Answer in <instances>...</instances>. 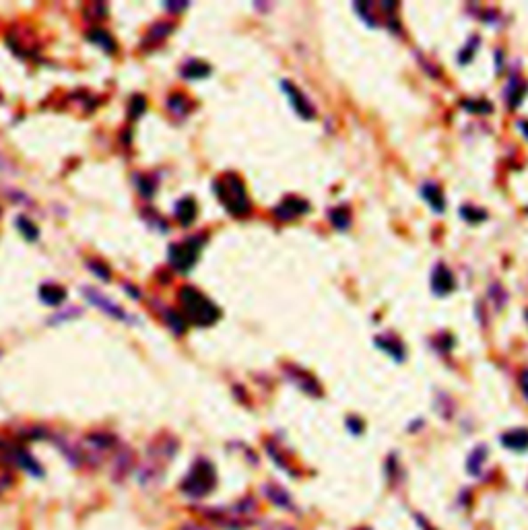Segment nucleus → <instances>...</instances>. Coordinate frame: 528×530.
<instances>
[{
  "instance_id": "nucleus-7",
  "label": "nucleus",
  "mask_w": 528,
  "mask_h": 530,
  "mask_svg": "<svg viewBox=\"0 0 528 530\" xmlns=\"http://www.w3.org/2000/svg\"><path fill=\"white\" fill-rule=\"evenodd\" d=\"M81 293L85 295V300L91 303V305L100 307L101 312H105V314H107V316H112L114 320H120V322H132V320H130V316L126 314L120 305H116V302L107 300V298H105L103 293H100L98 289L83 287V289H81Z\"/></svg>"
},
{
  "instance_id": "nucleus-3",
  "label": "nucleus",
  "mask_w": 528,
  "mask_h": 530,
  "mask_svg": "<svg viewBox=\"0 0 528 530\" xmlns=\"http://www.w3.org/2000/svg\"><path fill=\"white\" fill-rule=\"evenodd\" d=\"M176 440H172L170 435H161L159 440H155L149 446V450H147L145 462L139 469V481L143 485H155L157 481L161 479V475L165 473L172 458L176 456Z\"/></svg>"
},
{
  "instance_id": "nucleus-24",
  "label": "nucleus",
  "mask_w": 528,
  "mask_h": 530,
  "mask_svg": "<svg viewBox=\"0 0 528 530\" xmlns=\"http://www.w3.org/2000/svg\"><path fill=\"white\" fill-rule=\"evenodd\" d=\"M330 221H332L334 228L347 229L349 228V223H351V215H349V211H347L345 206H341V208L330 211Z\"/></svg>"
},
{
  "instance_id": "nucleus-25",
  "label": "nucleus",
  "mask_w": 528,
  "mask_h": 530,
  "mask_svg": "<svg viewBox=\"0 0 528 530\" xmlns=\"http://www.w3.org/2000/svg\"><path fill=\"white\" fill-rule=\"evenodd\" d=\"M518 87H520V81H518V78H512L510 85H508V91H505V98L510 100V105H512V107H516V105L522 101V93H520Z\"/></svg>"
},
{
  "instance_id": "nucleus-1",
  "label": "nucleus",
  "mask_w": 528,
  "mask_h": 530,
  "mask_svg": "<svg viewBox=\"0 0 528 530\" xmlns=\"http://www.w3.org/2000/svg\"><path fill=\"white\" fill-rule=\"evenodd\" d=\"M177 302L184 320L194 326H213L221 318V310L192 285H184L177 291Z\"/></svg>"
},
{
  "instance_id": "nucleus-20",
  "label": "nucleus",
  "mask_w": 528,
  "mask_h": 530,
  "mask_svg": "<svg viewBox=\"0 0 528 530\" xmlns=\"http://www.w3.org/2000/svg\"><path fill=\"white\" fill-rule=\"evenodd\" d=\"M15 228L21 231V235L25 237L27 242H37L40 240V229L27 217H17L15 219Z\"/></svg>"
},
{
  "instance_id": "nucleus-33",
  "label": "nucleus",
  "mask_w": 528,
  "mask_h": 530,
  "mask_svg": "<svg viewBox=\"0 0 528 530\" xmlns=\"http://www.w3.org/2000/svg\"><path fill=\"white\" fill-rule=\"evenodd\" d=\"M266 530H295V529H291V526H287V524H275V526H269Z\"/></svg>"
},
{
  "instance_id": "nucleus-26",
  "label": "nucleus",
  "mask_w": 528,
  "mask_h": 530,
  "mask_svg": "<svg viewBox=\"0 0 528 530\" xmlns=\"http://www.w3.org/2000/svg\"><path fill=\"white\" fill-rule=\"evenodd\" d=\"M136 179V190L145 196V199H151L153 194H155V182L149 179V176H134Z\"/></svg>"
},
{
  "instance_id": "nucleus-18",
  "label": "nucleus",
  "mask_w": 528,
  "mask_h": 530,
  "mask_svg": "<svg viewBox=\"0 0 528 530\" xmlns=\"http://www.w3.org/2000/svg\"><path fill=\"white\" fill-rule=\"evenodd\" d=\"M190 107H192V101L188 100L184 93H174V95H170V100H168V110L177 116V118H184L188 112H190Z\"/></svg>"
},
{
  "instance_id": "nucleus-13",
  "label": "nucleus",
  "mask_w": 528,
  "mask_h": 530,
  "mask_svg": "<svg viewBox=\"0 0 528 530\" xmlns=\"http://www.w3.org/2000/svg\"><path fill=\"white\" fill-rule=\"evenodd\" d=\"M174 31V25L172 23H155V25L147 31L145 40H143V48H155L159 46L161 42H165L170 37V33Z\"/></svg>"
},
{
  "instance_id": "nucleus-15",
  "label": "nucleus",
  "mask_w": 528,
  "mask_h": 530,
  "mask_svg": "<svg viewBox=\"0 0 528 530\" xmlns=\"http://www.w3.org/2000/svg\"><path fill=\"white\" fill-rule=\"evenodd\" d=\"M502 444L510 450L524 452L528 448V430H514L502 435Z\"/></svg>"
},
{
  "instance_id": "nucleus-6",
  "label": "nucleus",
  "mask_w": 528,
  "mask_h": 530,
  "mask_svg": "<svg viewBox=\"0 0 528 530\" xmlns=\"http://www.w3.org/2000/svg\"><path fill=\"white\" fill-rule=\"evenodd\" d=\"M202 244H204V237H188L184 242L172 244L168 250L172 269L177 273H190L194 269V264L199 262Z\"/></svg>"
},
{
  "instance_id": "nucleus-22",
  "label": "nucleus",
  "mask_w": 528,
  "mask_h": 530,
  "mask_svg": "<svg viewBox=\"0 0 528 530\" xmlns=\"http://www.w3.org/2000/svg\"><path fill=\"white\" fill-rule=\"evenodd\" d=\"M145 112H147V100H145V95H141V93L132 95L130 103H128V118H130V122L136 120V118H141Z\"/></svg>"
},
{
  "instance_id": "nucleus-12",
  "label": "nucleus",
  "mask_w": 528,
  "mask_h": 530,
  "mask_svg": "<svg viewBox=\"0 0 528 530\" xmlns=\"http://www.w3.org/2000/svg\"><path fill=\"white\" fill-rule=\"evenodd\" d=\"M307 211H310V204L305 201H300V199H287V201L281 202V206H278L275 213H277L281 221H289V219L300 217V215L307 213Z\"/></svg>"
},
{
  "instance_id": "nucleus-9",
  "label": "nucleus",
  "mask_w": 528,
  "mask_h": 530,
  "mask_svg": "<svg viewBox=\"0 0 528 530\" xmlns=\"http://www.w3.org/2000/svg\"><path fill=\"white\" fill-rule=\"evenodd\" d=\"M174 215H176L177 223L182 228H190L199 215V204L192 196H186V199H180L176 202V208H174Z\"/></svg>"
},
{
  "instance_id": "nucleus-28",
  "label": "nucleus",
  "mask_w": 528,
  "mask_h": 530,
  "mask_svg": "<svg viewBox=\"0 0 528 530\" xmlns=\"http://www.w3.org/2000/svg\"><path fill=\"white\" fill-rule=\"evenodd\" d=\"M271 489V487H269ZM269 497L275 502V504L278 505H285V507H289L291 505V500H289V495L285 493V491H281V489H277V487H273L271 489V493H269Z\"/></svg>"
},
{
  "instance_id": "nucleus-2",
  "label": "nucleus",
  "mask_w": 528,
  "mask_h": 530,
  "mask_svg": "<svg viewBox=\"0 0 528 530\" xmlns=\"http://www.w3.org/2000/svg\"><path fill=\"white\" fill-rule=\"evenodd\" d=\"M202 518L223 530H244L256 518V502L252 497H244L227 507H206Z\"/></svg>"
},
{
  "instance_id": "nucleus-4",
  "label": "nucleus",
  "mask_w": 528,
  "mask_h": 530,
  "mask_svg": "<svg viewBox=\"0 0 528 530\" xmlns=\"http://www.w3.org/2000/svg\"><path fill=\"white\" fill-rule=\"evenodd\" d=\"M213 190L217 194L219 202L225 206V211L233 217H246L250 213L252 204L244 186V179L235 174H225L219 179H215Z\"/></svg>"
},
{
  "instance_id": "nucleus-10",
  "label": "nucleus",
  "mask_w": 528,
  "mask_h": 530,
  "mask_svg": "<svg viewBox=\"0 0 528 530\" xmlns=\"http://www.w3.org/2000/svg\"><path fill=\"white\" fill-rule=\"evenodd\" d=\"M431 283H433V293L435 295H448L450 291H454V287H456V281H454L450 269H446L444 264L435 266Z\"/></svg>"
},
{
  "instance_id": "nucleus-27",
  "label": "nucleus",
  "mask_w": 528,
  "mask_h": 530,
  "mask_svg": "<svg viewBox=\"0 0 528 530\" xmlns=\"http://www.w3.org/2000/svg\"><path fill=\"white\" fill-rule=\"evenodd\" d=\"M483 456H485V448H477L471 458H469V471L473 473V475H477L479 469H481V464H483Z\"/></svg>"
},
{
  "instance_id": "nucleus-17",
  "label": "nucleus",
  "mask_w": 528,
  "mask_h": 530,
  "mask_svg": "<svg viewBox=\"0 0 528 530\" xmlns=\"http://www.w3.org/2000/svg\"><path fill=\"white\" fill-rule=\"evenodd\" d=\"M421 196L431 204L433 211H440V213L444 211V206H446L444 204V196H442V190L435 184H423L421 186Z\"/></svg>"
},
{
  "instance_id": "nucleus-30",
  "label": "nucleus",
  "mask_w": 528,
  "mask_h": 530,
  "mask_svg": "<svg viewBox=\"0 0 528 530\" xmlns=\"http://www.w3.org/2000/svg\"><path fill=\"white\" fill-rule=\"evenodd\" d=\"M188 4H190V2H163L165 11H172V13H182V11H186Z\"/></svg>"
},
{
  "instance_id": "nucleus-21",
  "label": "nucleus",
  "mask_w": 528,
  "mask_h": 530,
  "mask_svg": "<svg viewBox=\"0 0 528 530\" xmlns=\"http://www.w3.org/2000/svg\"><path fill=\"white\" fill-rule=\"evenodd\" d=\"M163 320L168 322V326L174 330L177 336L186 332V320H184V316H182L180 312H176V310H165V312H163Z\"/></svg>"
},
{
  "instance_id": "nucleus-14",
  "label": "nucleus",
  "mask_w": 528,
  "mask_h": 530,
  "mask_svg": "<svg viewBox=\"0 0 528 530\" xmlns=\"http://www.w3.org/2000/svg\"><path fill=\"white\" fill-rule=\"evenodd\" d=\"M40 300L46 305H60L66 300V289L56 283H44L40 287Z\"/></svg>"
},
{
  "instance_id": "nucleus-5",
  "label": "nucleus",
  "mask_w": 528,
  "mask_h": 530,
  "mask_svg": "<svg viewBox=\"0 0 528 530\" xmlns=\"http://www.w3.org/2000/svg\"><path fill=\"white\" fill-rule=\"evenodd\" d=\"M217 487V471L209 460H196L188 475L180 483V489L188 497H204Z\"/></svg>"
},
{
  "instance_id": "nucleus-31",
  "label": "nucleus",
  "mask_w": 528,
  "mask_h": 530,
  "mask_svg": "<svg viewBox=\"0 0 528 530\" xmlns=\"http://www.w3.org/2000/svg\"><path fill=\"white\" fill-rule=\"evenodd\" d=\"M520 390H522V394L527 396L528 401V370H524V372L520 374Z\"/></svg>"
},
{
  "instance_id": "nucleus-35",
  "label": "nucleus",
  "mask_w": 528,
  "mask_h": 530,
  "mask_svg": "<svg viewBox=\"0 0 528 530\" xmlns=\"http://www.w3.org/2000/svg\"><path fill=\"white\" fill-rule=\"evenodd\" d=\"M6 165H8V163H6V161H4V157H2V155H0V170H4V167H6Z\"/></svg>"
},
{
  "instance_id": "nucleus-19",
  "label": "nucleus",
  "mask_w": 528,
  "mask_h": 530,
  "mask_svg": "<svg viewBox=\"0 0 528 530\" xmlns=\"http://www.w3.org/2000/svg\"><path fill=\"white\" fill-rule=\"evenodd\" d=\"M376 345L380 349H384L388 355H392L397 361H403L404 359V347L401 345V341H397L392 336H386V338H376Z\"/></svg>"
},
{
  "instance_id": "nucleus-23",
  "label": "nucleus",
  "mask_w": 528,
  "mask_h": 530,
  "mask_svg": "<svg viewBox=\"0 0 528 530\" xmlns=\"http://www.w3.org/2000/svg\"><path fill=\"white\" fill-rule=\"evenodd\" d=\"M87 269L95 275V277L100 278V281H110L112 278V271L107 269V264L105 262H101L98 258H91V260H87Z\"/></svg>"
},
{
  "instance_id": "nucleus-16",
  "label": "nucleus",
  "mask_w": 528,
  "mask_h": 530,
  "mask_svg": "<svg viewBox=\"0 0 528 530\" xmlns=\"http://www.w3.org/2000/svg\"><path fill=\"white\" fill-rule=\"evenodd\" d=\"M180 75L184 78H204V76L211 75V66L202 60H188L182 69H180Z\"/></svg>"
},
{
  "instance_id": "nucleus-29",
  "label": "nucleus",
  "mask_w": 528,
  "mask_h": 530,
  "mask_svg": "<svg viewBox=\"0 0 528 530\" xmlns=\"http://www.w3.org/2000/svg\"><path fill=\"white\" fill-rule=\"evenodd\" d=\"M460 213H462V217H464L467 221H471V217H477V221H483V219H485V213H483V211L471 208V206H464Z\"/></svg>"
},
{
  "instance_id": "nucleus-32",
  "label": "nucleus",
  "mask_w": 528,
  "mask_h": 530,
  "mask_svg": "<svg viewBox=\"0 0 528 530\" xmlns=\"http://www.w3.org/2000/svg\"><path fill=\"white\" fill-rule=\"evenodd\" d=\"M180 530H209L206 526H202V524H184Z\"/></svg>"
},
{
  "instance_id": "nucleus-11",
  "label": "nucleus",
  "mask_w": 528,
  "mask_h": 530,
  "mask_svg": "<svg viewBox=\"0 0 528 530\" xmlns=\"http://www.w3.org/2000/svg\"><path fill=\"white\" fill-rule=\"evenodd\" d=\"M87 42L95 44L98 48H101V50L105 52V54H110V56H114L118 52V44L112 37V33H107L105 29H100V27L87 31Z\"/></svg>"
},
{
  "instance_id": "nucleus-34",
  "label": "nucleus",
  "mask_w": 528,
  "mask_h": 530,
  "mask_svg": "<svg viewBox=\"0 0 528 530\" xmlns=\"http://www.w3.org/2000/svg\"><path fill=\"white\" fill-rule=\"evenodd\" d=\"M518 126H520V130L524 132V136H527V139H528V122H520Z\"/></svg>"
},
{
  "instance_id": "nucleus-36",
  "label": "nucleus",
  "mask_w": 528,
  "mask_h": 530,
  "mask_svg": "<svg viewBox=\"0 0 528 530\" xmlns=\"http://www.w3.org/2000/svg\"><path fill=\"white\" fill-rule=\"evenodd\" d=\"M361 530H370V529H361Z\"/></svg>"
},
{
  "instance_id": "nucleus-8",
  "label": "nucleus",
  "mask_w": 528,
  "mask_h": 530,
  "mask_svg": "<svg viewBox=\"0 0 528 530\" xmlns=\"http://www.w3.org/2000/svg\"><path fill=\"white\" fill-rule=\"evenodd\" d=\"M283 85V91H285V95L289 98V103H291V107L302 116L303 120H312L314 116H316V110H314V105L310 103V100L303 95L302 91L293 85V83H289V81H283L281 83Z\"/></svg>"
}]
</instances>
